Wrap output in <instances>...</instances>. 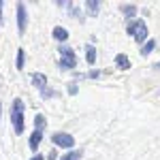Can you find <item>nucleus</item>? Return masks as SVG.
<instances>
[{
    "mask_svg": "<svg viewBox=\"0 0 160 160\" xmlns=\"http://www.w3.org/2000/svg\"><path fill=\"white\" fill-rule=\"evenodd\" d=\"M11 124H13L15 135H22V132H24V100H22V98H15V100H13Z\"/></svg>",
    "mask_w": 160,
    "mask_h": 160,
    "instance_id": "1",
    "label": "nucleus"
},
{
    "mask_svg": "<svg viewBox=\"0 0 160 160\" xmlns=\"http://www.w3.org/2000/svg\"><path fill=\"white\" fill-rule=\"evenodd\" d=\"M51 143H53L56 148H64V149H71V152H73L75 139H73V135H68V132H53Z\"/></svg>",
    "mask_w": 160,
    "mask_h": 160,
    "instance_id": "2",
    "label": "nucleus"
},
{
    "mask_svg": "<svg viewBox=\"0 0 160 160\" xmlns=\"http://www.w3.org/2000/svg\"><path fill=\"white\" fill-rule=\"evenodd\" d=\"M26 26H28V11H26L24 2H19L17 4V32H19V37L26 32Z\"/></svg>",
    "mask_w": 160,
    "mask_h": 160,
    "instance_id": "3",
    "label": "nucleus"
},
{
    "mask_svg": "<svg viewBox=\"0 0 160 160\" xmlns=\"http://www.w3.org/2000/svg\"><path fill=\"white\" fill-rule=\"evenodd\" d=\"M137 41V43H148L145 38H148V26H145V22L141 19L139 22V28H137V32H135V37H132Z\"/></svg>",
    "mask_w": 160,
    "mask_h": 160,
    "instance_id": "4",
    "label": "nucleus"
},
{
    "mask_svg": "<svg viewBox=\"0 0 160 160\" xmlns=\"http://www.w3.org/2000/svg\"><path fill=\"white\" fill-rule=\"evenodd\" d=\"M41 141H43V132H41V130H34V132L30 135V139H28V148L32 149V152H37L38 145H41Z\"/></svg>",
    "mask_w": 160,
    "mask_h": 160,
    "instance_id": "5",
    "label": "nucleus"
},
{
    "mask_svg": "<svg viewBox=\"0 0 160 160\" xmlns=\"http://www.w3.org/2000/svg\"><path fill=\"white\" fill-rule=\"evenodd\" d=\"M51 34H53V38H56V41H58V43H66V41H68V32H66V30H64V28H62V26H56V28H53V30H51Z\"/></svg>",
    "mask_w": 160,
    "mask_h": 160,
    "instance_id": "6",
    "label": "nucleus"
},
{
    "mask_svg": "<svg viewBox=\"0 0 160 160\" xmlns=\"http://www.w3.org/2000/svg\"><path fill=\"white\" fill-rule=\"evenodd\" d=\"M32 86L38 88V90L43 92V90L47 88V77H45L43 73H34V75H32Z\"/></svg>",
    "mask_w": 160,
    "mask_h": 160,
    "instance_id": "7",
    "label": "nucleus"
},
{
    "mask_svg": "<svg viewBox=\"0 0 160 160\" xmlns=\"http://www.w3.org/2000/svg\"><path fill=\"white\" fill-rule=\"evenodd\" d=\"M115 66H118L120 71H128V68H130L128 56H126V53H118V56H115Z\"/></svg>",
    "mask_w": 160,
    "mask_h": 160,
    "instance_id": "8",
    "label": "nucleus"
},
{
    "mask_svg": "<svg viewBox=\"0 0 160 160\" xmlns=\"http://www.w3.org/2000/svg\"><path fill=\"white\" fill-rule=\"evenodd\" d=\"M86 11H88V15L96 17L98 11H100V2H98V0H88V2H86Z\"/></svg>",
    "mask_w": 160,
    "mask_h": 160,
    "instance_id": "9",
    "label": "nucleus"
},
{
    "mask_svg": "<svg viewBox=\"0 0 160 160\" xmlns=\"http://www.w3.org/2000/svg\"><path fill=\"white\" fill-rule=\"evenodd\" d=\"M45 128H47V118H45L43 113H37V115H34V130H41V132H43Z\"/></svg>",
    "mask_w": 160,
    "mask_h": 160,
    "instance_id": "10",
    "label": "nucleus"
},
{
    "mask_svg": "<svg viewBox=\"0 0 160 160\" xmlns=\"http://www.w3.org/2000/svg\"><path fill=\"white\" fill-rule=\"evenodd\" d=\"M58 51H60L62 58H68V60H75V51L66 45V43H62V45H58Z\"/></svg>",
    "mask_w": 160,
    "mask_h": 160,
    "instance_id": "11",
    "label": "nucleus"
},
{
    "mask_svg": "<svg viewBox=\"0 0 160 160\" xmlns=\"http://www.w3.org/2000/svg\"><path fill=\"white\" fill-rule=\"evenodd\" d=\"M75 64H77V60H68V58H60L58 60V66H60L62 71H73Z\"/></svg>",
    "mask_w": 160,
    "mask_h": 160,
    "instance_id": "12",
    "label": "nucleus"
},
{
    "mask_svg": "<svg viewBox=\"0 0 160 160\" xmlns=\"http://www.w3.org/2000/svg\"><path fill=\"white\" fill-rule=\"evenodd\" d=\"M86 62L88 64H94L96 62V49L92 45H86Z\"/></svg>",
    "mask_w": 160,
    "mask_h": 160,
    "instance_id": "13",
    "label": "nucleus"
},
{
    "mask_svg": "<svg viewBox=\"0 0 160 160\" xmlns=\"http://www.w3.org/2000/svg\"><path fill=\"white\" fill-rule=\"evenodd\" d=\"M139 22L141 19H130L128 24H126V32L130 34V37H135V32H137V28H139Z\"/></svg>",
    "mask_w": 160,
    "mask_h": 160,
    "instance_id": "14",
    "label": "nucleus"
},
{
    "mask_svg": "<svg viewBox=\"0 0 160 160\" xmlns=\"http://www.w3.org/2000/svg\"><path fill=\"white\" fill-rule=\"evenodd\" d=\"M26 53H24V49H22V47H19V49H17V58H15V66H17V68H19V71H22V68H24V64H26Z\"/></svg>",
    "mask_w": 160,
    "mask_h": 160,
    "instance_id": "15",
    "label": "nucleus"
},
{
    "mask_svg": "<svg viewBox=\"0 0 160 160\" xmlns=\"http://www.w3.org/2000/svg\"><path fill=\"white\" fill-rule=\"evenodd\" d=\"M120 9H122V13L126 15V17H135V13H137V7H135V4H122Z\"/></svg>",
    "mask_w": 160,
    "mask_h": 160,
    "instance_id": "16",
    "label": "nucleus"
},
{
    "mask_svg": "<svg viewBox=\"0 0 160 160\" xmlns=\"http://www.w3.org/2000/svg\"><path fill=\"white\" fill-rule=\"evenodd\" d=\"M154 47H156V41H148V43L141 47V56H149V53L154 51Z\"/></svg>",
    "mask_w": 160,
    "mask_h": 160,
    "instance_id": "17",
    "label": "nucleus"
},
{
    "mask_svg": "<svg viewBox=\"0 0 160 160\" xmlns=\"http://www.w3.org/2000/svg\"><path fill=\"white\" fill-rule=\"evenodd\" d=\"M79 158H81V149H73V152L64 154L60 160H79Z\"/></svg>",
    "mask_w": 160,
    "mask_h": 160,
    "instance_id": "18",
    "label": "nucleus"
},
{
    "mask_svg": "<svg viewBox=\"0 0 160 160\" xmlns=\"http://www.w3.org/2000/svg\"><path fill=\"white\" fill-rule=\"evenodd\" d=\"M51 96H56V90H49V88H45V90H43V94H41V98H51Z\"/></svg>",
    "mask_w": 160,
    "mask_h": 160,
    "instance_id": "19",
    "label": "nucleus"
},
{
    "mask_svg": "<svg viewBox=\"0 0 160 160\" xmlns=\"http://www.w3.org/2000/svg\"><path fill=\"white\" fill-rule=\"evenodd\" d=\"M100 75H102V71H98V68H94V71H90V73H88L86 77H90V79H98Z\"/></svg>",
    "mask_w": 160,
    "mask_h": 160,
    "instance_id": "20",
    "label": "nucleus"
},
{
    "mask_svg": "<svg viewBox=\"0 0 160 160\" xmlns=\"http://www.w3.org/2000/svg\"><path fill=\"white\" fill-rule=\"evenodd\" d=\"M2 9H4V2L0 0V22H4V15H2Z\"/></svg>",
    "mask_w": 160,
    "mask_h": 160,
    "instance_id": "21",
    "label": "nucleus"
},
{
    "mask_svg": "<svg viewBox=\"0 0 160 160\" xmlns=\"http://www.w3.org/2000/svg\"><path fill=\"white\" fill-rule=\"evenodd\" d=\"M47 160H58V156H56V152H53V149L49 152V156H47Z\"/></svg>",
    "mask_w": 160,
    "mask_h": 160,
    "instance_id": "22",
    "label": "nucleus"
},
{
    "mask_svg": "<svg viewBox=\"0 0 160 160\" xmlns=\"http://www.w3.org/2000/svg\"><path fill=\"white\" fill-rule=\"evenodd\" d=\"M30 160H45V156H41V154H37V156H32Z\"/></svg>",
    "mask_w": 160,
    "mask_h": 160,
    "instance_id": "23",
    "label": "nucleus"
},
{
    "mask_svg": "<svg viewBox=\"0 0 160 160\" xmlns=\"http://www.w3.org/2000/svg\"><path fill=\"white\" fill-rule=\"evenodd\" d=\"M154 68H156V71H160V62H158V64H154Z\"/></svg>",
    "mask_w": 160,
    "mask_h": 160,
    "instance_id": "24",
    "label": "nucleus"
},
{
    "mask_svg": "<svg viewBox=\"0 0 160 160\" xmlns=\"http://www.w3.org/2000/svg\"><path fill=\"white\" fill-rule=\"evenodd\" d=\"M0 113H2V105H0Z\"/></svg>",
    "mask_w": 160,
    "mask_h": 160,
    "instance_id": "25",
    "label": "nucleus"
}]
</instances>
